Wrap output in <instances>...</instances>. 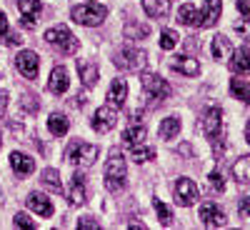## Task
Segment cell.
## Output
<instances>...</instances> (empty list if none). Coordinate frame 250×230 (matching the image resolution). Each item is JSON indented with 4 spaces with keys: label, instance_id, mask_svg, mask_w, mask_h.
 Wrapping results in <instances>:
<instances>
[{
    "label": "cell",
    "instance_id": "cell-42",
    "mask_svg": "<svg viewBox=\"0 0 250 230\" xmlns=\"http://www.w3.org/2000/svg\"><path fill=\"white\" fill-rule=\"evenodd\" d=\"M8 33V18H5V13H0V35H5Z\"/></svg>",
    "mask_w": 250,
    "mask_h": 230
},
{
    "label": "cell",
    "instance_id": "cell-20",
    "mask_svg": "<svg viewBox=\"0 0 250 230\" xmlns=\"http://www.w3.org/2000/svg\"><path fill=\"white\" fill-rule=\"evenodd\" d=\"M125 98H128V83H125L123 78H115V80H113V85H110V90H108L110 105L120 108L123 103H125Z\"/></svg>",
    "mask_w": 250,
    "mask_h": 230
},
{
    "label": "cell",
    "instance_id": "cell-6",
    "mask_svg": "<svg viewBox=\"0 0 250 230\" xmlns=\"http://www.w3.org/2000/svg\"><path fill=\"white\" fill-rule=\"evenodd\" d=\"M140 83H143V88L148 90V95L155 100V103H163L165 98H170V85L165 83L163 78H158V75H153V73H143L140 75Z\"/></svg>",
    "mask_w": 250,
    "mask_h": 230
},
{
    "label": "cell",
    "instance_id": "cell-7",
    "mask_svg": "<svg viewBox=\"0 0 250 230\" xmlns=\"http://www.w3.org/2000/svg\"><path fill=\"white\" fill-rule=\"evenodd\" d=\"M18 10H20V25L25 30H33L38 25L40 13H43V3L40 0H18Z\"/></svg>",
    "mask_w": 250,
    "mask_h": 230
},
{
    "label": "cell",
    "instance_id": "cell-44",
    "mask_svg": "<svg viewBox=\"0 0 250 230\" xmlns=\"http://www.w3.org/2000/svg\"><path fill=\"white\" fill-rule=\"evenodd\" d=\"M245 140H248V143H250V120H248V123H245Z\"/></svg>",
    "mask_w": 250,
    "mask_h": 230
},
{
    "label": "cell",
    "instance_id": "cell-32",
    "mask_svg": "<svg viewBox=\"0 0 250 230\" xmlns=\"http://www.w3.org/2000/svg\"><path fill=\"white\" fill-rule=\"evenodd\" d=\"M153 208H155V213H158V220H160V225H170L173 223V213H170V208L165 205L163 200H153Z\"/></svg>",
    "mask_w": 250,
    "mask_h": 230
},
{
    "label": "cell",
    "instance_id": "cell-31",
    "mask_svg": "<svg viewBox=\"0 0 250 230\" xmlns=\"http://www.w3.org/2000/svg\"><path fill=\"white\" fill-rule=\"evenodd\" d=\"M40 183H43L45 188H50L53 193H62V183H60V175H58L55 168L43 170V175H40Z\"/></svg>",
    "mask_w": 250,
    "mask_h": 230
},
{
    "label": "cell",
    "instance_id": "cell-18",
    "mask_svg": "<svg viewBox=\"0 0 250 230\" xmlns=\"http://www.w3.org/2000/svg\"><path fill=\"white\" fill-rule=\"evenodd\" d=\"M228 60H230V70H233V73H238V75L250 73V50H248V48L233 50V55L228 58Z\"/></svg>",
    "mask_w": 250,
    "mask_h": 230
},
{
    "label": "cell",
    "instance_id": "cell-15",
    "mask_svg": "<svg viewBox=\"0 0 250 230\" xmlns=\"http://www.w3.org/2000/svg\"><path fill=\"white\" fill-rule=\"evenodd\" d=\"M223 3L220 0H205L203 3V13H200V28H213L220 18Z\"/></svg>",
    "mask_w": 250,
    "mask_h": 230
},
{
    "label": "cell",
    "instance_id": "cell-10",
    "mask_svg": "<svg viewBox=\"0 0 250 230\" xmlns=\"http://www.w3.org/2000/svg\"><path fill=\"white\" fill-rule=\"evenodd\" d=\"M115 123H118V110L115 105H103L95 110L93 115V130L95 133H108L115 128Z\"/></svg>",
    "mask_w": 250,
    "mask_h": 230
},
{
    "label": "cell",
    "instance_id": "cell-34",
    "mask_svg": "<svg viewBox=\"0 0 250 230\" xmlns=\"http://www.w3.org/2000/svg\"><path fill=\"white\" fill-rule=\"evenodd\" d=\"M130 158H133L135 163H145V160H153V158H155V150L150 148V145H145V148H138V145H133Z\"/></svg>",
    "mask_w": 250,
    "mask_h": 230
},
{
    "label": "cell",
    "instance_id": "cell-5",
    "mask_svg": "<svg viewBox=\"0 0 250 230\" xmlns=\"http://www.w3.org/2000/svg\"><path fill=\"white\" fill-rule=\"evenodd\" d=\"M125 185V160L113 153L105 163V188L108 190H120Z\"/></svg>",
    "mask_w": 250,
    "mask_h": 230
},
{
    "label": "cell",
    "instance_id": "cell-13",
    "mask_svg": "<svg viewBox=\"0 0 250 230\" xmlns=\"http://www.w3.org/2000/svg\"><path fill=\"white\" fill-rule=\"evenodd\" d=\"M65 195H68L70 205H83V203H85V175L75 173L70 178V185L65 188Z\"/></svg>",
    "mask_w": 250,
    "mask_h": 230
},
{
    "label": "cell",
    "instance_id": "cell-33",
    "mask_svg": "<svg viewBox=\"0 0 250 230\" xmlns=\"http://www.w3.org/2000/svg\"><path fill=\"white\" fill-rule=\"evenodd\" d=\"M175 45H178V33L170 30V28H165V30L160 33V48H163V50H173Z\"/></svg>",
    "mask_w": 250,
    "mask_h": 230
},
{
    "label": "cell",
    "instance_id": "cell-35",
    "mask_svg": "<svg viewBox=\"0 0 250 230\" xmlns=\"http://www.w3.org/2000/svg\"><path fill=\"white\" fill-rule=\"evenodd\" d=\"M208 185H210L215 193H223V190H225V180H223V175H220L218 170L208 175Z\"/></svg>",
    "mask_w": 250,
    "mask_h": 230
},
{
    "label": "cell",
    "instance_id": "cell-8",
    "mask_svg": "<svg viewBox=\"0 0 250 230\" xmlns=\"http://www.w3.org/2000/svg\"><path fill=\"white\" fill-rule=\"evenodd\" d=\"M145 60H148V55H145L143 50H138V48H123L115 55V65L123 68V70H140L145 65Z\"/></svg>",
    "mask_w": 250,
    "mask_h": 230
},
{
    "label": "cell",
    "instance_id": "cell-12",
    "mask_svg": "<svg viewBox=\"0 0 250 230\" xmlns=\"http://www.w3.org/2000/svg\"><path fill=\"white\" fill-rule=\"evenodd\" d=\"M200 220H203L205 228H223L228 223L225 213L220 210V205H215V203H203L200 205Z\"/></svg>",
    "mask_w": 250,
    "mask_h": 230
},
{
    "label": "cell",
    "instance_id": "cell-41",
    "mask_svg": "<svg viewBox=\"0 0 250 230\" xmlns=\"http://www.w3.org/2000/svg\"><path fill=\"white\" fill-rule=\"evenodd\" d=\"M5 108H8V93H5V90H0V118H3Z\"/></svg>",
    "mask_w": 250,
    "mask_h": 230
},
{
    "label": "cell",
    "instance_id": "cell-27",
    "mask_svg": "<svg viewBox=\"0 0 250 230\" xmlns=\"http://www.w3.org/2000/svg\"><path fill=\"white\" fill-rule=\"evenodd\" d=\"M178 23L183 25H190V28H200V13L193 5H183L178 10Z\"/></svg>",
    "mask_w": 250,
    "mask_h": 230
},
{
    "label": "cell",
    "instance_id": "cell-11",
    "mask_svg": "<svg viewBox=\"0 0 250 230\" xmlns=\"http://www.w3.org/2000/svg\"><path fill=\"white\" fill-rule=\"evenodd\" d=\"M15 68L23 73L28 80H35L38 78V68H40V58L33 50H23V53L15 55Z\"/></svg>",
    "mask_w": 250,
    "mask_h": 230
},
{
    "label": "cell",
    "instance_id": "cell-40",
    "mask_svg": "<svg viewBox=\"0 0 250 230\" xmlns=\"http://www.w3.org/2000/svg\"><path fill=\"white\" fill-rule=\"evenodd\" d=\"M5 43H8V45H20V35L8 30V33H5Z\"/></svg>",
    "mask_w": 250,
    "mask_h": 230
},
{
    "label": "cell",
    "instance_id": "cell-25",
    "mask_svg": "<svg viewBox=\"0 0 250 230\" xmlns=\"http://www.w3.org/2000/svg\"><path fill=\"white\" fill-rule=\"evenodd\" d=\"M48 130H50L53 135L62 138V135L70 130V120H68L65 115H60V113H53V115L48 118Z\"/></svg>",
    "mask_w": 250,
    "mask_h": 230
},
{
    "label": "cell",
    "instance_id": "cell-14",
    "mask_svg": "<svg viewBox=\"0 0 250 230\" xmlns=\"http://www.w3.org/2000/svg\"><path fill=\"white\" fill-rule=\"evenodd\" d=\"M68 88H70L68 70L62 68V65H55L53 73H50V80H48V90L55 93V95H62V93H68Z\"/></svg>",
    "mask_w": 250,
    "mask_h": 230
},
{
    "label": "cell",
    "instance_id": "cell-30",
    "mask_svg": "<svg viewBox=\"0 0 250 230\" xmlns=\"http://www.w3.org/2000/svg\"><path fill=\"white\" fill-rule=\"evenodd\" d=\"M143 140H145V125H130V128L123 133V143L130 145V148L138 145V143H143Z\"/></svg>",
    "mask_w": 250,
    "mask_h": 230
},
{
    "label": "cell",
    "instance_id": "cell-38",
    "mask_svg": "<svg viewBox=\"0 0 250 230\" xmlns=\"http://www.w3.org/2000/svg\"><path fill=\"white\" fill-rule=\"evenodd\" d=\"M78 228H80V230H83V228L98 230V228H100V223H98V220H93V218H80V220H78Z\"/></svg>",
    "mask_w": 250,
    "mask_h": 230
},
{
    "label": "cell",
    "instance_id": "cell-29",
    "mask_svg": "<svg viewBox=\"0 0 250 230\" xmlns=\"http://www.w3.org/2000/svg\"><path fill=\"white\" fill-rule=\"evenodd\" d=\"M233 178L238 183H250V155H243L233 165Z\"/></svg>",
    "mask_w": 250,
    "mask_h": 230
},
{
    "label": "cell",
    "instance_id": "cell-45",
    "mask_svg": "<svg viewBox=\"0 0 250 230\" xmlns=\"http://www.w3.org/2000/svg\"><path fill=\"white\" fill-rule=\"evenodd\" d=\"M0 145H3V143H0Z\"/></svg>",
    "mask_w": 250,
    "mask_h": 230
},
{
    "label": "cell",
    "instance_id": "cell-9",
    "mask_svg": "<svg viewBox=\"0 0 250 230\" xmlns=\"http://www.w3.org/2000/svg\"><path fill=\"white\" fill-rule=\"evenodd\" d=\"M175 203L183 208H190L198 203V185L190 178H180L175 183Z\"/></svg>",
    "mask_w": 250,
    "mask_h": 230
},
{
    "label": "cell",
    "instance_id": "cell-26",
    "mask_svg": "<svg viewBox=\"0 0 250 230\" xmlns=\"http://www.w3.org/2000/svg\"><path fill=\"white\" fill-rule=\"evenodd\" d=\"M123 35L130 38V40H145V38L150 35V28L143 25V23H138V20H130V23L123 28Z\"/></svg>",
    "mask_w": 250,
    "mask_h": 230
},
{
    "label": "cell",
    "instance_id": "cell-23",
    "mask_svg": "<svg viewBox=\"0 0 250 230\" xmlns=\"http://www.w3.org/2000/svg\"><path fill=\"white\" fill-rule=\"evenodd\" d=\"M143 10L148 13V18H165L170 13L168 0H143Z\"/></svg>",
    "mask_w": 250,
    "mask_h": 230
},
{
    "label": "cell",
    "instance_id": "cell-4",
    "mask_svg": "<svg viewBox=\"0 0 250 230\" xmlns=\"http://www.w3.org/2000/svg\"><path fill=\"white\" fill-rule=\"evenodd\" d=\"M70 18L75 20L78 25H100L103 20L108 18V8L105 5H95V3H88V5H75Z\"/></svg>",
    "mask_w": 250,
    "mask_h": 230
},
{
    "label": "cell",
    "instance_id": "cell-28",
    "mask_svg": "<svg viewBox=\"0 0 250 230\" xmlns=\"http://www.w3.org/2000/svg\"><path fill=\"white\" fill-rule=\"evenodd\" d=\"M230 93H233L238 100H243V103H248V105H250V83H248V80L233 78V80H230Z\"/></svg>",
    "mask_w": 250,
    "mask_h": 230
},
{
    "label": "cell",
    "instance_id": "cell-16",
    "mask_svg": "<svg viewBox=\"0 0 250 230\" xmlns=\"http://www.w3.org/2000/svg\"><path fill=\"white\" fill-rule=\"evenodd\" d=\"M170 65H173V70H178V73H183L188 78H195L200 73V63L195 58H190V55H175Z\"/></svg>",
    "mask_w": 250,
    "mask_h": 230
},
{
    "label": "cell",
    "instance_id": "cell-19",
    "mask_svg": "<svg viewBox=\"0 0 250 230\" xmlns=\"http://www.w3.org/2000/svg\"><path fill=\"white\" fill-rule=\"evenodd\" d=\"M10 165H13V170L18 175H30L35 170V160L30 155H25V153H18V150L10 153Z\"/></svg>",
    "mask_w": 250,
    "mask_h": 230
},
{
    "label": "cell",
    "instance_id": "cell-22",
    "mask_svg": "<svg viewBox=\"0 0 250 230\" xmlns=\"http://www.w3.org/2000/svg\"><path fill=\"white\" fill-rule=\"evenodd\" d=\"M78 73H80V83L85 88H93L95 83H98V65L95 63H78Z\"/></svg>",
    "mask_w": 250,
    "mask_h": 230
},
{
    "label": "cell",
    "instance_id": "cell-21",
    "mask_svg": "<svg viewBox=\"0 0 250 230\" xmlns=\"http://www.w3.org/2000/svg\"><path fill=\"white\" fill-rule=\"evenodd\" d=\"M210 50H213V58H215V60H228V58L233 55L230 38H225V35H215V38H213Z\"/></svg>",
    "mask_w": 250,
    "mask_h": 230
},
{
    "label": "cell",
    "instance_id": "cell-37",
    "mask_svg": "<svg viewBox=\"0 0 250 230\" xmlns=\"http://www.w3.org/2000/svg\"><path fill=\"white\" fill-rule=\"evenodd\" d=\"M238 208H240V215H243V218H250V193L240 198V205H238Z\"/></svg>",
    "mask_w": 250,
    "mask_h": 230
},
{
    "label": "cell",
    "instance_id": "cell-2",
    "mask_svg": "<svg viewBox=\"0 0 250 230\" xmlns=\"http://www.w3.org/2000/svg\"><path fill=\"white\" fill-rule=\"evenodd\" d=\"M98 155H100L98 145H88L83 140H73L65 148V160L70 165H78V168H90V165L98 160Z\"/></svg>",
    "mask_w": 250,
    "mask_h": 230
},
{
    "label": "cell",
    "instance_id": "cell-36",
    "mask_svg": "<svg viewBox=\"0 0 250 230\" xmlns=\"http://www.w3.org/2000/svg\"><path fill=\"white\" fill-rule=\"evenodd\" d=\"M13 223H15L18 228H30V230H35V228H38V225H35V223H33V220H30L25 213H18V215L13 218Z\"/></svg>",
    "mask_w": 250,
    "mask_h": 230
},
{
    "label": "cell",
    "instance_id": "cell-1",
    "mask_svg": "<svg viewBox=\"0 0 250 230\" xmlns=\"http://www.w3.org/2000/svg\"><path fill=\"white\" fill-rule=\"evenodd\" d=\"M203 130L208 135V140L213 143L215 155L220 158L225 150V143H223V110L220 108H208L203 115Z\"/></svg>",
    "mask_w": 250,
    "mask_h": 230
},
{
    "label": "cell",
    "instance_id": "cell-39",
    "mask_svg": "<svg viewBox=\"0 0 250 230\" xmlns=\"http://www.w3.org/2000/svg\"><path fill=\"white\" fill-rule=\"evenodd\" d=\"M238 10H240V15L250 23V0H238Z\"/></svg>",
    "mask_w": 250,
    "mask_h": 230
},
{
    "label": "cell",
    "instance_id": "cell-43",
    "mask_svg": "<svg viewBox=\"0 0 250 230\" xmlns=\"http://www.w3.org/2000/svg\"><path fill=\"white\" fill-rule=\"evenodd\" d=\"M235 30H238V33H245V35H250V25H245V23H235Z\"/></svg>",
    "mask_w": 250,
    "mask_h": 230
},
{
    "label": "cell",
    "instance_id": "cell-3",
    "mask_svg": "<svg viewBox=\"0 0 250 230\" xmlns=\"http://www.w3.org/2000/svg\"><path fill=\"white\" fill-rule=\"evenodd\" d=\"M45 43L53 45V48H55L58 53H62V55H73V53H78V48H80L78 38H75L65 25L48 28V30H45Z\"/></svg>",
    "mask_w": 250,
    "mask_h": 230
},
{
    "label": "cell",
    "instance_id": "cell-17",
    "mask_svg": "<svg viewBox=\"0 0 250 230\" xmlns=\"http://www.w3.org/2000/svg\"><path fill=\"white\" fill-rule=\"evenodd\" d=\"M25 203H28L30 210H35L38 215H43V218H50V215H53V203H50V198H45L43 193H30Z\"/></svg>",
    "mask_w": 250,
    "mask_h": 230
},
{
    "label": "cell",
    "instance_id": "cell-24",
    "mask_svg": "<svg viewBox=\"0 0 250 230\" xmlns=\"http://www.w3.org/2000/svg\"><path fill=\"white\" fill-rule=\"evenodd\" d=\"M158 133H160L163 140H173V138H178V133H180V118H178V115L165 118V120L160 123Z\"/></svg>",
    "mask_w": 250,
    "mask_h": 230
}]
</instances>
